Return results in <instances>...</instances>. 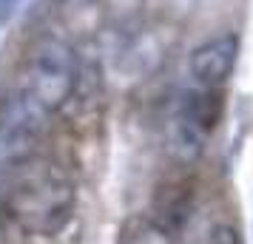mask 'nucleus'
Instances as JSON below:
<instances>
[{"instance_id":"f257e3e1","label":"nucleus","mask_w":253,"mask_h":244,"mask_svg":"<svg viewBox=\"0 0 253 244\" xmlns=\"http://www.w3.org/2000/svg\"><path fill=\"white\" fill-rule=\"evenodd\" d=\"M77 187L69 171L32 153L0 174V216L35 236H57L74 216Z\"/></svg>"},{"instance_id":"f03ea898","label":"nucleus","mask_w":253,"mask_h":244,"mask_svg":"<svg viewBox=\"0 0 253 244\" xmlns=\"http://www.w3.org/2000/svg\"><path fill=\"white\" fill-rule=\"evenodd\" d=\"M77 85H80L77 51L60 37H40L26 48L17 71V85L9 94L37 119L48 122V116L60 114L74 100Z\"/></svg>"},{"instance_id":"7ed1b4c3","label":"nucleus","mask_w":253,"mask_h":244,"mask_svg":"<svg viewBox=\"0 0 253 244\" xmlns=\"http://www.w3.org/2000/svg\"><path fill=\"white\" fill-rule=\"evenodd\" d=\"M222 111L225 103L222 91L216 88H194L173 103L168 119V151L176 162L194 165L205 153L208 139L222 119Z\"/></svg>"},{"instance_id":"20e7f679","label":"nucleus","mask_w":253,"mask_h":244,"mask_svg":"<svg viewBox=\"0 0 253 244\" xmlns=\"http://www.w3.org/2000/svg\"><path fill=\"white\" fill-rule=\"evenodd\" d=\"M43 128L46 122L26 111L12 94L0 97V174L40 151Z\"/></svg>"},{"instance_id":"39448f33","label":"nucleus","mask_w":253,"mask_h":244,"mask_svg":"<svg viewBox=\"0 0 253 244\" xmlns=\"http://www.w3.org/2000/svg\"><path fill=\"white\" fill-rule=\"evenodd\" d=\"M239 35H219L205 40L202 46H196L191 51V60H188V69H191V77L196 80V85L219 91L233 77L236 63H239Z\"/></svg>"},{"instance_id":"423d86ee","label":"nucleus","mask_w":253,"mask_h":244,"mask_svg":"<svg viewBox=\"0 0 253 244\" xmlns=\"http://www.w3.org/2000/svg\"><path fill=\"white\" fill-rule=\"evenodd\" d=\"M117 244H176V230H171L154 213H134L120 224Z\"/></svg>"},{"instance_id":"0eeeda50","label":"nucleus","mask_w":253,"mask_h":244,"mask_svg":"<svg viewBox=\"0 0 253 244\" xmlns=\"http://www.w3.org/2000/svg\"><path fill=\"white\" fill-rule=\"evenodd\" d=\"M196 244H242V236H239V230H236L233 224L219 221V224H211Z\"/></svg>"},{"instance_id":"6e6552de","label":"nucleus","mask_w":253,"mask_h":244,"mask_svg":"<svg viewBox=\"0 0 253 244\" xmlns=\"http://www.w3.org/2000/svg\"><path fill=\"white\" fill-rule=\"evenodd\" d=\"M20 6H23V0H0V26L12 23L20 12Z\"/></svg>"},{"instance_id":"1a4fd4ad","label":"nucleus","mask_w":253,"mask_h":244,"mask_svg":"<svg viewBox=\"0 0 253 244\" xmlns=\"http://www.w3.org/2000/svg\"><path fill=\"white\" fill-rule=\"evenodd\" d=\"M54 3H60V6H88L94 0H54Z\"/></svg>"},{"instance_id":"9d476101","label":"nucleus","mask_w":253,"mask_h":244,"mask_svg":"<svg viewBox=\"0 0 253 244\" xmlns=\"http://www.w3.org/2000/svg\"><path fill=\"white\" fill-rule=\"evenodd\" d=\"M0 244H9V230H6V219L0 216Z\"/></svg>"}]
</instances>
